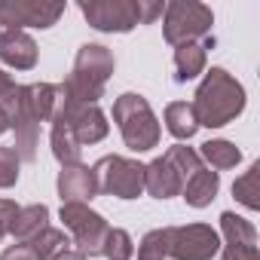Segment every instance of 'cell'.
Returning <instances> with one entry per match:
<instances>
[{
  "instance_id": "cell-1",
  "label": "cell",
  "mask_w": 260,
  "mask_h": 260,
  "mask_svg": "<svg viewBox=\"0 0 260 260\" xmlns=\"http://www.w3.org/2000/svg\"><path fill=\"white\" fill-rule=\"evenodd\" d=\"M193 116H196V125H205V128H220L226 122H233L242 110H245V89L242 83L226 74L223 68H211L205 74V80L199 83L196 89V98H193Z\"/></svg>"
},
{
  "instance_id": "cell-2",
  "label": "cell",
  "mask_w": 260,
  "mask_h": 260,
  "mask_svg": "<svg viewBox=\"0 0 260 260\" xmlns=\"http://www.w3.org/2000/svg\"><path fill=\"white\" fill-rule=\"evenodd\" d=\"M113 68H116V61L107 46H101V43L80 46V52L74 58V71L61 83L64 98L74 104H98V98L104 95V83L113 77Z\"/></svg>"
},
{
  "instance_id": "cell-3",
  "label": "cell",
  "mask_w": 260,
  "mask_h": 260,
  "mask_svg": "<svg viewBox=\"0 0 260 260\" xmlns=\"http://www.w3.org/2000/svg\"><path fill=\"white\" fill-rule=\"evenodd\" d=\"M80 10L95 31L107 34H125L135 25H150L156 16H162V4H150V0H86Z\"/></svg>"
},
{
  "instance_id": "cell-4",
  "label": "cell",
  "mask_w": 260,
  "mask_h": 260,
  "mask_svg": "<svg viewBox=\"0 0 260 260\" xmlns=\"http://www.w3.org/2000/svg\"><path fill=\"white\" fill-rule=\"evenodd\" d=\"M113 122L119 125V135L128 150L144 153L159 144V122L144 95H135V92L119 95L113 101Z\"/></svg>"
},
{
  "instance_id": "cell-5",
  "label": "cell",
  "mask_w": 260,
  "mask_h": 260,
  "mask_svg": "<svg viewBox=\"0 0 260 260\" xmlns=\"http://www.w3.org/2000/svg\"><path fill=\"white\" fill-rule=\"evenodd\" d=\"M211 25H214V13L205 4L196 0H175L166 7V40L172 46H184V43H199L205 37H211Z\"/></svg>"
},
{
  "instance_id": "cell-6",
  "label": "cell",
  "mask_w": 260,
  "mask_h": 260,
  "mask_svg": "<svg viewBox=\"0 0 260 260\" xmlns=\"http://www.w3.org/2000/svg\"><path fill=\"white\" fill-rule=\"evenodd\" d=\"M95 184L98 193L116 199H138L144 193V166L125 156H104L95 162Z\"/></svg>"
},
{
  "instance_id": "cell-7",
  "label": "cell",
  "mask_w": 260,
  "mask_h": 260,
  "mask_svg": "<svg viewBox=\"0 0 260 260\" xmlns=\"http://www.w3.org/2000/svg\"><path fill=\"white\" fill-rule=\"evenodd\" d=\"M61 220L64 226L74 233L77 239V251L89 260V257H98L101 248H104V236H107V220L92 211L86 202H61Z\"/></svg>"
},
{
  "instance_id": "cell-8",
  "label": "cell",
  "mask_w": 260,
  "mask_h": 260,
  "mask_svg": "<svg viewBox=\"0 0 260 260\" xmlns=\"http://www.w3.org/2000/svg\"><path fill=\"white\" fill-rule=\"evenodd\" d=\"M64 16V4L43 0H0V25L4 28H52Z\"/></svg>"
},
{
  "instance_id": "cell-9",
  "label": "cell",
  "mask_w": 260,
  "mask_h": 260,
  "mask_svg": "<svg viewBox=\"0 0 260 260\" xmlns=\"http://www.w3.org/2000/svg\"><path fill=\"white\" fill-rule=\"evenodd\" d=\"M10 116V128L16 132V156L22 162H34L37 159V144H40V119L34 116L31 110V101H28V86H19L16 92V104L13 110L7 113Z\"/></svg>"
},
{
  "instance_id": "cell-10",
  "label": "cell",
  "mask_w": 260,
  "mask_h": 260,
  "mask_svg": "<svg viewBox=\"0 0 260 260\" xmlns=\"http://www.w3.org/2000/svg\"><path fill=\"white\" fill-rule=\"evenodd\" d=\"M217 251H220V236L208 223H187V226H175L172 233L169 257L175 260H211Z\"/></svg>"
},
{
  "instance_id": "cell-11",
  "label": "cell",
  "mask_w": 260,
  "mask_h": 260,
  "mask_svg": "<svg viewBox=\"0 0 260 260\" xmlns=\"http://www.w3.org/2000/svg\"><path fill=\"white\" fill-rule=\"evenodd\" d=\"M0 61H7L16 71H31L37 64V43H34V37L28 31L0 25Z\"/></svg>"
},
{
  "instance_id": "cell-12",
  "label": "cell",
  "mask_w": 260,
  "mask_h": 260,
  "mask_svg": "<svg viewBox=\"0 0 260 260\" xmlns=\"http://www.w3.org/2000/svg\"><path fill=\"white\" fill-rule=\"evenodd\" d=\"M58 196L61 202H89L98 196V184H95V172L83 162L77 166H61L58 172Z\"/></svg>"
},
{
  "instance_id": "cell-13",
  "label": "cell",
  "mask_w": 260,
  "mask_h": 260,
  "mask_svg": "<svg viewBox=\"0 0 260 260\" xmlns=\"http://www.w3.org/2000/svg\"><path fill=\"white\" fill-rule=\"evenodd\" d=\"M144 190L156 199H169V196H178L184 190V178L178 175V169L166 156H159L150 166H144Z\"/></svg>"
},
{
  "instance_id": "cell-14",
  "label": "cell",
  "mask_w": 260,
  "mask_h": 260,
  "mask_svg": "<svg viewBox=\"0 0 260 260\" xmlns=\"http://www.w3.org/2000/svg\"><path fill=\"white\" fill-rule=\"evenodd\" d=\"M217 190H220V178H217V172H211V169L202 166L199 172H193V175L187 178L181 196L187 199V205H193V208H205V205L214 202Z\"/></svg>"
},
{
  "instance_id": "cell-15",
  "label": "cell",
  "mask_w": 260,
  "mask_h": 260,
  "mask_svg": "<svg viewBox=\"0 0 260 260\" xmlns=\"http://www.w3.org/2000/svg\"><path fill=\"white\" fill-rule=\"evenodd\" d=\"M46 226H49V208L46 205H28V208H19V217H16V223H13L10 233L16 236V242L28 245Z\"/></svg>"
},
{
  "instance_id": "cell-16",
  "label": "cell",
  "mask_w": 260,
  "mask_h": 260,
  "mask_svg": "<svg viewBox=\"0 0 260 260\" xmlns=\"http://www.w3.org/2000/svg\"><path fill=\"white\" fill-rule=\"evenodd\" d=\"M175 80L178 83H187L193 77H199L205 71V46L202 43H184V46H175Z\"/></svg>"
},
{
  "instance_id": "cell-17",
  "label": "cell",
  "mask_w": 260,
  "mask_h": 260,
  "mask_svg": "<svg viewBox=\"0 0 260 260\" xmlns=\"http://www.w3.org/2000/svg\"><path fill=\"white\" fill-rule=\"evenodd\" d=\"M199 159H205L211 169L217 172H226V169H236L239 159H242V150L233 144V141H223V138H214V141H205L199 147Z\"/></svg>"
},
{
  "instance_id": "cell-18",
  "label": "cell",
  "mask_w": 260,
  "mask_h": 260,
  "mask_svg": "<svg viewBox=\"0 0 260 260\" xmlns=\"http://www.w3.org/2000/svg\"><path fill=\"white\" fill-rule=\"evenodd\" d=\"M166 128L178 138V141H190L196 135V116H193V107L187 101H172L166 107Z\"/></svg>"
},
{
  "instance_id": "cell-19",
  "label": "cell",
  "mask_w": 260,
  "mask_h": 260,
  "mask_svg": "<svg viewBox=\"0 0 260 260\" xmlns=\"http://www.w3.org/2000/svg\"><path fill=\"white\" fill-rule=\"evenodd\" d=\"M52 156L61 162V166H77L80 162V153H83V147H80V141L74 138V132L64 125V122H52Z\"/></svg>"
},
{
  "instance_id": "cell-20",
  "label": "cell",
  "mask_w": 260,
  "mask_h": 260,
  "mask_svg": "<svg viewBox=\"0 0 260 260\" xmlns=\"http://www.w3.org/2000/svg\"><path fill=\"white\" fill-rule=\"evenodd\" d=\"M68 245H71V239L64 236V230H55V226H46L40 236H34L28 242V248L34 251L37 260H55L58 254L68 251Z\"/></svg>"
},
{
  "instance_id": "cell-21",
  "label": "cell",
  "mask_w": 260,
  "mask_h": 260,
  "mask_svg": "<svg viewBox=\"0 0 260 260\" xmlns=\"http://www.w3.org/2000/svg\"><path fill=\"white\" fill-rule=\"evenodd\" d=\"M28 101H31V110L40 122H49L52 113H55V104H58V86L52 83H34L28 86Z\"/></svg>"
},
{
  "instance_id": "cell-22",
  "label": "cell",
  "mask_w": 260,
  "mask_h": 260,
  "mask_svg": "<svg viewBox=\"0 0 260 260\" xmlns=\"http://www.w3.org/2000/svg\"><path fill=\"white\" fill-rule=\"evenodd\" d=\"M220 230H223V239L226 245H257V230L251 220L233 214V211H223L220 214Z\"/></svg>"
},
{
  "instance_id": "cell-23",
  "label": "cell",
  "mask_w": 260,
  "mask_h": 260,
  "mask_svg": "<svg viewBox=\"0 0 260 260\" xmlns=\"http://www.w3.org/2000/svg\"><path fill=\"white\" fill-rule=\"evenodd\" d=\"M172 233H175V226L150 230L138 245V260H166L172 251Z\"/></svg>"
},
{
  "instance_id": "cell-24",
  "label": "cell",
  "mask_w": 260,
  "mask_h": 260,
  "mask_svg": "<svg viewBox=\"0 0 260 260\" xmlns=\"http://www.w3.org/2000/svg\"><path fill=\"white\" fill-rule=\"evenodd\" d=\"M233 196L245 205V208H260V162H254L242 178H236L233 184Z\"/></svg>"
},
{
  "instance_id": "cell-25",
  "label": "cell",
  "mask_w": 260,
  "mask_h": 260,
  "mask_svg": "<svg viewBox=\"0 0 260 260\" xmlns=\"http://www.w3.org/2000/svg\"><path fill=\"white\" fill-rule=\"evenodd\" d=\"M101 254H104L107 260H132V254H135V242H132V236H128L125 230L110 226L107 236H104V248H101Z\"/></svg>"
},
{
  "instance_id": "cell-26",
  "label": "cell",
  "mask_w": 260,
  "mask_h": 260,
  "mask_svg": "<svg viewBox=\"0 0 260 260\" xmlns=\"http://www.w3.org/2000/svg\"><path fill=\"white\" fill-rule=\"evenodd\" d=\"M166 159L178 169V175L184 178V184H187V178L193 175V172H199L202 169V159H199V153L193 150V147H184V144H175L169 153H166Z\"/></svg>"
},
{
  "instance_id": "cell-27",
  "label": "cell",
  "mask_w": 260,
  "mask_h": 260,
  "mask_svg": "<svg viewBox=\"0 0 260 260\" xmlns=\"http://www.w3.org/2000/svg\"><path fill=\"white\" fill-rule=\"evenodd\" d=\"M19 156L13 147H0V190H7L19 181Z\"/></svg>"
},
{
  "instance_id": "cell-28",
  "label": "cell",
  "mask_w": 260,
  "mask_h": 260,
  "mask_svg": "<svg viewBox=\"0 0 260 260\" xmlns=\"http://www.w3.org/2000/svg\"><path fill=\"white\" fill-rule=\"evenodd\" d=\"M16 92H19L16 80H13L7 71H0V110H4V113L13 110V104H16Z\"/></svg>"
},
{
  "instance_id": "cell-29",
  "label": "cell",
  "mask_w": 260,
  "mask_h": 260,
  "mask_svg": "<svg viewBox=\"0 0 260 260\" xmlns=\"http://www.w3.org/2000/svg\"><path fill=\"white\" fill-rule=\"evenodd\" d=\"M220 260H260L257 245H226Z\"/></svg>"
},
{
  "instance_id": "cell-30",
  "label": "cell",
  "mask_w": 260,
  "mask_h": 260,
  "mask_svg": "<svg viewBox=\"0 0 260 260\" xmlns=\"http://www.w3.org/2000/svg\"><path fill=\"white\" fill-rule=\"evenodd\" d=\"M16 217H19V205L10 202V199H0V230L10 233L13 223H16Z\"/></svg>"
},
{
  "instance_id": "cell-31",
  "label": "cell",
  "mask_w": 260,
  "mask_h": 260,
  "mask_svg": "<svg viewBox=\"0 0 260 260\" xmlns=\"http://www.w3.org/2000/svg\"><path fill=\"white\" fill-rule=\"evenodd\" d=\"M0 260H37V257H34V251L28 245L19 242V245H10L4 254H0Z\"/></svg>"
},
{
  "instance_id": "cell-32",
  "label": "cell",
  "mask_w": 260,
  "mask_h": 260,
  "mask_svg": "<svg viewBox=\"0 0 260 260\" xmlns=\"http://www.w3.org/2000/svg\"><path fill=\"white\" fill-rule=\"evenodd\" d=\"M55 260H86V257H83L80 251H71V248H68V251H64V254H58Z\"/></svg>"
},
{
  "instance_id": "cell-33",
  "label": "cell",
  "mask_w": 260,
  "mask_h": 260,
  "mask_svg": "<svg viewBox=\"0 0 260 260\" xmlns=\"http://www.w3.org/2000/svg\"><path fill=\"white\" fill-rule=\"evenodd\" d=\"M7 128H10V116H7L4 110H0V135H4V132H7Z\"/></svg>"
},
{
  "instance_id": "cell-34",
  "label": "cell",
  "mask_w": 260,
  "mask_h": 260,
  "mask_svg": "<svg viewBox=\"0 0 260 260\" xmlns=\"http://www.w3.org/2000/svg\"><path fill=\"white\" fill-rule=\"evenodd\" d=\"M4 236H7V233H4V230H0V239H4Z\"/></svg>"
}]
</instances>
